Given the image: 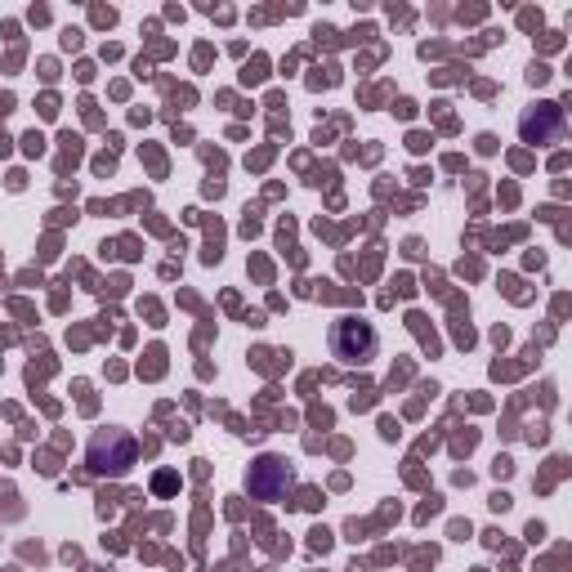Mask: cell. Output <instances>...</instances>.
<instances>
[{"instance_id":"6da1fadb","label":"cell","mask_w":572,"mask_h":572,"mask_svg":"<svg viewBox=\"0 0 572 572\" xmlns=\"http://www.w3.org/2000/svg\"><path fill=\"white\" fill-rule=\"evenodd\" d=\"M331 349H336L340 362H367L376 354V331L358 318H345V322H336V331H331Z\"/></svg>"},{"instance_id":"7a4b0ae2","label":"cell","mask_w":572,"mask_h":572,"mask_svg":"<svg viewBox=\"0 0 572 572\" xmlns=\"http://www.w3.org/2000/svg\"><path fill=\"white\" fill-rule=\"evenodd\" d=\"M291 483V470H286V461H278V456H264L260 465H255V474H251V492L255 497H278V492Z\"/></svg>"}]
</instances>
